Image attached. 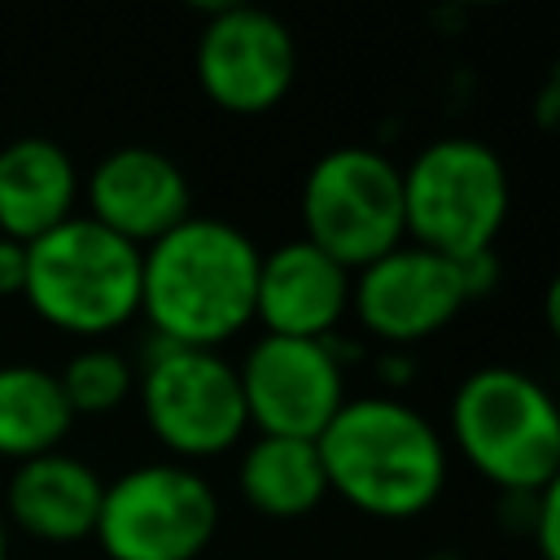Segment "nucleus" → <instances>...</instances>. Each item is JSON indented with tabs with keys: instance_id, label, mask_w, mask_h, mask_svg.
<instances>
[{
	"instance_id": "nucleus-1",
	"label": "nucleus",
	"mask_w": 560,
	"mask_h": 560,
	"mask_svg": "<svg viewBox=\"0 0 560 560\" xmlns=\"http://www.w3.org/2000/svg\"><path fill=\"white\" fill-rule=\"evenodd\" d=\"M258 245L228 219L188 214L140 249V315L171 346L214 350L254 319Z\"/></svg>"
},
{
	"instance_id": "nucleus-2",
	"label": "nucleus",
	"mask_w": 560,
	"mask_h": 560,
	"mask_svg": "<svg viewBox=\"0 0 560 560\" xmlns=\"http://www.w3.org/2000/svg\"><path fill=\"white\" fill-rule=\"evenodd\" d=\"M328 494L368 516L407 521L446 486V442L424 411L389 394L346 398L315 438Z\"/></svg>"
},
{
	"instance_id": "nucleus-3",
	"label": "nucleus",
	"mask_w": 560,
	"mask_h": 560,
	"mask_svg": "<svg viewBox=\"0 0 560 560\" xmlns=\"http://www.w3.org/2000/svg\"><path fill=\"white\" fill-rule=\"evenodd\" d=\"M459 455L508 494H538L560 481V411L542 381L490 363L468 372L451 398Z\"/></svg>"
},
{
	"instance_id": "nucleus-4",
	"label": "nucleus",
	"mask_w": 560,
	"mask_h": 560,
	"mask_svg": "<svg viewBox=\"0 0 560 560\" xmlns=\"http://www.w3.org/2000/svg\"><path fill=\"white\" fill-rule=\"evenodd\" d=\"M508 166L486 140L438 136L402 166L407 241L451 262L490 254L508 223Z\"/></svg>"
},
{
	"instance_id": "nucleus-5",
	"label": "nucleus",
	"mask_w": 560,
	"mask_h": 560,
	"mask_svg": "<svg viewBox=\"0 0 560 560\" xmlns=\"http://www.w3.org/2000/svg\"><path fill=\"white\" fill-rule=\"evenodd\" d=\"M26 306L74 337H105L140 315V249L83 210L26 245Z\"/></svg>"
},
{
	"instance_id": "nucleus-6",
	"label": "nucleus",
	"mask_w": 560,
	"mask_h": 560,
	"mask_svg": "<svg viewBox=\"0 0 560 560\" xmlns=\"http://www.w3.org/2000/svg\"><path fill=\"white\" fill-rule=\"evenodd\" d=\"M298 210L302 241L359 271L407 241L402 166L372 144H337L311 162Z\"/></svg>"
},
{
	"instance_id": "nucleus-7",
	"label": "nucleus",
	"mask_w": 560,
	"mask_h": 560,
	"mask_svg": "<svg viewBox=\"0 0 560 560\" xmlns=\"http://www.w3.org/2000/svg\"><path fill=\"white\" fill-rule=\"evenodd\" d=\"M219 529V494L179 464H136L105 481L92 538L109 560H197Z\"/></svg>"
},
{
	"instance_id": "nucleus-8",
	"label": "nucleus",
	"mask_w": 560,
	"mask_h": 560,
	"mask_svg": "<svg viewBox=\"0 0 560 560\" xmlns=\"http://www.w3.org/2000/svg\"><path fill=\"white\" fill-rule=\"evenodd\" d=\"M140 407L153 438L179 459L223 455L249 429L236 363L219 350L171 346L162 337H153L140 368Z\"/></svg>"
},
{
	"instance_id": "nucleus-9",
	"label": "nucleus",
	"mask_w": 560,
	"mask_h": 560,
	"mask_svg": "<svg viewBox=\"0 0 560 560\" xmlns=\"http://www.w3.org/2000/svg\"><path fill=\"white\" fill-rule=\"evenodd\" d=\"M192 74L210 105L223 114H271L298 79L293 31L254 4H223L197 35Z\"/></svg>"
},
{
	"instance_id": "nucleus-10",
	"label": "nucleus",
	"mask_w": 560,
	"mask_h": 560,
	"mask_svg": "<svg viewBox=\"0 0 560 560\" xmlns=\"http://www.w3.org/2000/svg\"><path fill=\"white\" fill-rule=\"evenodd\" d=\"M245 420L271 438L315 442L346 402V372L332 341L262 332L236 363Z\"/></svg>"
},
{
	"instance_id": "nucleus-11",
	"label": "nucleus",
	"mask_w": 560,
	"mask_h": 560,
	"mask_svg": "<svg viewBox=\"0 0 560 560\" xmlns=\"http://www.w3.org/2000/svg\"><path fill=\"white\" fill-rule=\"evenodd\" d=\"M464 306H468V289L459 262L420 249L411 241L359 267L350 280L354 319L394 350L442 332Z\"/></svg>"
},
{
	"instance_id": "nucleus-12",
	"label": "nucleus",
	"mask_w": 560,
	"mask_h": 560,
	"mask_svg": "<svg viewBox=\"0 0 560 560\" xmlns=\"http://www.w3.org/2000/svg\"><path fill=\"white\" fill-rule=\"evenodd\" d=\"M83 214L118 241L144 249L192 214L184 166L153 144H118L83 175Z\"/></svg>"
},
{
	"instance_id": "nucleus-13",
	"label": "nucleus",
	"mask_w": 560,
	"mask_h": 560,
	"mask_svg": "<svg viewBox=\"0 0 560 560\" xmlns=\"http://www.w3.org/2000/svg\"><path fill=\"white\" fill-rule=\"evenodd\" d=\"M350 280L337 258L293 236L267 254H258L254 280V319L271 337H306L324 341L350 315Z\"/></svg>"
},
{
	"instance_id": "nucleus-14",
	"label": "nucleus",
	"mask_w": 560,
	"mask_h": 560,
	"mask_svg": "<svg viewBox=\"0 0 560 560\" xmlns=\"http://www.w3.org/2000/svg\"><path fill=\"white\" fill-rule=\"evenodd\" d=\"M101 494H105V481L96 477L92 464L66 451H48L13 464L0 512L9 525L44 542H79V538H92L96 529Z\"/></svg>"
},
{
	"instance_id": "nucleus-15",
	"label": "nucleus",
	"mask_w": 560,
	"mask_h": 560,
	"mask_svg": "<svg viewBox=\"0 0 560 560\" xmlns=\"http://www.w3.org/2000/svg\"><path fill=\"white\" fill-rule=\"evenodd\" d=\"M83 175L66 144L48 136H18L0 149V236L39 241L74 219Z\"/></svg>"
},
{
	"instance_id": "nucleus-16",
	"label": "nucleus",
	"mask_w": 560,
	"mask_h": 560,
	"mask_svg": "<svg viewBox=\"0 0 560 560\" xmlns=\"http://www.w3.org/2000/svg\"><path fill=\"white\" fill-rule=\"evenodd\" d=\"M236 486L249 499V508H258L262 516H280V521L306 516L311 508L328 499L319 451L306 438L258 433L236 464Z\"/></svg>"
},
{
	"instance_id": "nucleus-17",
	"label": "nucleus",
	"mask_w": 560,
	"mask_h": 560,
	"mask_svg": "<svg viewBox=\"0 0 560 560\" xmlns=\"http://www.w3.org/2000/svg\"><path fill=\"white\" fill-rule=\"evenodd\" d=\"M74 411L61 398L57 372L35 363H0V459H35L61 451Z\"/></svg>"
},
{
	"instance_id": "nucleus-18",
	"label": "nucleus",
	"mask_w": 560,
	"mask_h": 560,
	"mask_svg": "<svg viewBox=\"0 0 560 560\" xmlns=\"http://www.w3.org/2000/svg\"><path fill=\"white\" fill-rule=\"evenodd\" d=\"M57 385L74 416H105L131 398L136 368L127 354H118L109 346H83L79 354L66 359V368L57 372Z\"/></svg>"
},
{
	"instance_id": "nucleus-19",
	"label": "nucleus",
	"mask_w": 560,
	"mask_h": 560,
	"mask_svg": "<svg viewBox=\"0 0 560 560\" xmlns=\"http://www.w3.org/2000/svg\"><path fill=\"white\" fill-rule=\"evenodd\" d=\"M534 538H538V560H560V481L534 494Z\"/></svg>"
},
{
	"instance_id": "nucleus-20",
	"label": "nucleus",
	"mask_w": 560,
	"mask_h": 560,
	"mask_svg": "<svg viewBox=\"0 0 560 560\" xmlns=\"http://www.w3.org/2000/svg\"><path fill=\"white\" fill-rule=\"evenodd\" d=\"M26 284V245L0 236V298H22Z\"/></svg>"
},
{
	"instance_id": "nucleus-21",
	"label": "nucleus",
	"mask_w": 560,
	"mask_h": 560,
	"mask_svg": "<svg viewBox=\"0 0 560 560\" xmlns=\"http://www.w3.org/2000/svg\"><path fill=\"white\" fill-rule=\"evenodd\" d=\"M0 560H9V521L0 512Z\"/></svg>"
}]
</instances>
